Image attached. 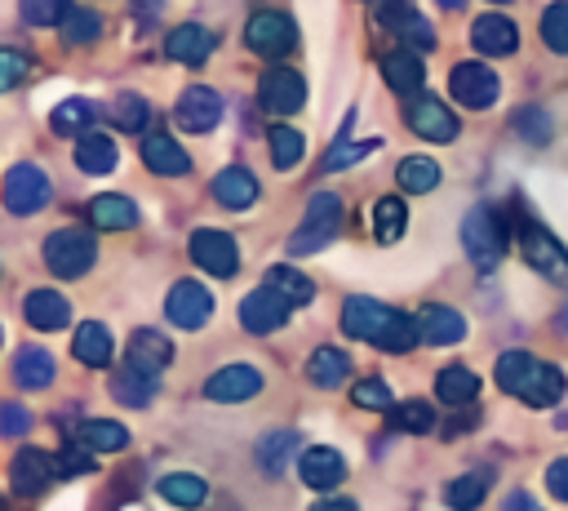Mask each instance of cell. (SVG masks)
<instances>
[{"instance_id": "obj_34", "label": "cell", "mask_w": 568, "mask_h": 511, "mask_svg": "<svg viewBox=\"0 0 568 511\" xmlns=\"http://www.w3.org/2000/svg\"><path fill=\"white\" fill-rule=\"evenodd\" d=\"M404 222H408L404 200H399V196H382L377 209H373V236H377L382 244H395V240L404 236Z\"/></svg>"}, {"instance_id": "obj_25", "label": "cell", "mask_w": 568, "mask_h": 511, "mask_svg": "<svg viewBox=\"0 0 568 511\" xmlns=\"http://www.w3.org/2000/svg\"><path fill=\"white\" fill-rule=\"evenodd\" d=\"M173 360V342L160 333V329H138L129 338V364L146 369V373H160L164 364Z\"/></svg>"}, {"instance_id": "obj_46", "label": "cell", "mask_w": 568, "mask_h": 511, "mask_svg": "<svg viewBox=\"0 0 568 511\" xmlns=\"http://www.w3.org/2000/svg\"><path fill=\"white\" fill-rule=\"evenodd\" d=\"M541 40L555 49V53H568V0L550 4L541 13Z\"/></svg>"}, {"instance_id": "obj_28", "label": "cell", "mask_w": 568, "mask_h": 511, "mask_svg": "<svg viewBox=\"0 0 568 511\" xmlns=\"http://www.w3.org/2000/svg\"><path fill=\"white\" fill-rule=\"evenodd\" d=\"M13 382L27 387V391H40L53 382V355L44 347H22L13 355Z\"/></svg>"}, {"instance_id": "obj_20", "label": "cell", "mask_w": 568, "mask_h": 511, "mask_svg": "<svg viewBox=\"0 0 568 511\" xmlns=\"http://www.w3.org/2000/svg\"><path fill=\"white\" fill-rule=\"evenodd\" d=\"M22 315L31 320V329H44V333H58L71 324V302L53 289H31L27 302H22Z\"/></svg>"}, {"instance_id": "obj_22", "label": "cell", "mask_w": 568, "mask_h": 511, "mask_svg": "<svg viewBox=\"0 0 568 511\" xmlns=\"http://www.w3.org/2000/svg\"><path fill=\"white\" fill-rule=\"evenodd\" d=\"M142 164H146L151 173H164V178H178V173L191 169L186 151H182L169 133H151V138H142Z\"/></svg>"}, {"instance_id": "obj_36", "label": "cell", "mask_w": 568, "mask_h": 511, "mask_svg": "<svg viewBox=\"0 0 568 511\" xmlns=\"http://www.w3.org/2000/svg\"><path fill=\"white\" fill-rule=\"evenodd\" d=\"M382 76H386V84L395 89V93H417V84H422V62H417V53H390L386 62H382Z\"/></svg>"}, {"instance_id": "obj_10", "label": "cell", "mask_w": 568, "mask_h": 511, "mask_svg": "<svg viewBox=\"0 0 568 511\" xmlns=\"http://www.w3.org/2000/svg\"><path fill=\"white\" fill-rule=\"evenodd\" d=\"M404 120L426 142H453L457 138V116H448V107L430 93H413L408 107H404Z\"/></svg>"}, {"instance_id": "obj_53", "label": "cell", "mask_w": 568, "mask_h": 511, "mask_svg": "<svg viewBox=\"0 0 568 511\" xmlns=\"http://www.w3.org/2000/svg\"><path fill=\"white\" fill-rule=\"evenodd\" d=\"M0 422H4V435H27V427H31V418H27V409L18 400H4Z\"/></svg>"}, {"instance_id": "obj_15", "label": "cell", "mask_w": 568, "mask_h": 511, "mask_svg": "<svg viewBox=\"0 0 568 511\" xmlns=\"http://www.w3.org/2000/svg\"><path fill=\"white\" fill-rule=\"evenodd\" d=\"M288 311H293V307H288L280 293H271V289L262 284V289H253V293L240 302V324H244L248 333H275V329H284Z\"/></svg>"}, {"instance_id": "obj_8", "label": "cell", "mask_w": 568, "mask_h": 511, "mask_svg": "<svg viewBox=\"0 0 568 511\" xmlns=\"http://www.w3.org/2000/svg\"><path fill=\"white\" fill-rule=\"evenodd\" d=\"M448 93H453V102H462V107H470V111H484V107L497 102L501 80H497V71H488L484 62H457L453 76H448Z\"/></svg>"}, {"instance_id": "obj_18", "label": "cell", "mask_w": 568, "mask_h": 511, "mask_svg": "<svg viewBox=\"0 0 568 511\" xmlns=\"http://www.w3.org/2000/svg\"><path fill=\"white\" fill-rule=\"evenodd\" d=\"M297 471H302V484L306 489H337L342 480H346V458L337 453V449H328V444H320V449H306L302 453V462H297Z\"/></svg>"}, {"instance_id": "obj_55", "label": "cell", "mask_w": 568, "mask_h": 511, "mask_svg": "<svg viewBox=\"0 0 568 511\" xmlns=\"http://www.w3.org/2000/svg\"><path fill=\"white\" fill-rule=\"evenodd\" d=\"M546 484H550V493H555L559 502H568V458H555V462H550Z\"/></svg>"}, {"instance_id": "obj_52", "label": "cell", "mask_w": 568, "mask_h": 511, "mask_svg": "<svg viewBox=\"0 0 568 511\" xmlns=\"http://www.w3.org/2000/svg\"><path fill=\"white\" fill-rule=\"evenodd\" d=\"M351 400L364 404V409H390V387L377 382V378H364V382L351 387Z\"/></svg>"}, {"instance_id": "obj_31", "label": "cell", "mask_w": 568, "mask_h": 511, "mask_svg": "<svg viewBox=\"0 0 568 511\" xmlns=\"http://www.w3.org/2000/svg\"><path fill=\"white\" fill-rule=\"evenodd\" d=\"M266 289H271V293H280L288 307H306V302L315 298V284H311L297 267H284V262L266 271Z\"/></svg>"}, {"instance_id": "obj_42", "label": "cell", "mask_w": 568, "mask_h": 511, "mask_svg": "<svg viewBox=\"0 0 568 511\" xmlns=\"http://www.w3.org/2000/svg\"><path fill=\"white\" fill-rule=\"evenodd\" d=\"M98 36H102V18L93 9H75L71 4V13L62 18V40L67 44H93Z\"/></svg>"}, {"instance_id": "obj_19", "label": "cell", "mask_w": 568, "mask_h": 511, "mask_svg": "<svg viewBox=\"0 0 568 511\" xmlns=\"http://www.w3.org/2000/svg\"><path fill=\"white\" fill-rule=\"evenodd\" d=\"M470 44H475L479 53H488V58H506V53H515L519 31H515V22H510L506 13H484V18H475V27H470Z\"/></svg>"}, {"instance_id": "obj_50", "label": "cell", "mask_w": 568, "mask_h": 511, "mask_svg": "<svg viewBox=\"0 0 568 511\" xmlns=\"http://www.w3.org/2000/svg\"><path fill=\"white\" fill-rule=\"evenodd\" d=\"M27 76H31V58H27V53H18L13 44H9V49H0V84H4V89H18Z\"/></svg>"}, {"instance_id": "obj_3", "label": "cell", "mask_w": 568, "mask_h": 511, "mask_svg": "<svg viewBox=\"0 0 568 511\" xmlns=\"http://www.w3.org/2000/svg\"><path fill=\"white\" fill-rule=\"evenodd\" d=\"M337 227H342V200H337V191H315V196L306 200L302 227H297L293 240H288V253H293V258L320 253V249L337 236Z\"/></svg>"}, {"instance_id": "obj_37", "label": "cell", "mask_w": 568, "mask_h": 511, "mask_svg": "<svg viewBox=\"0 0 568 511\" xmlns=\"http://www.w3.org/2000/svg\"><path fill=\"white\" fill-rule=\"evenodd\" d=\"M399 187L413 191V196L435 191V187H439V164H435L430 156H408V160H399Z\"/></svg>"}, {"instance_id": "obj_17", "label": "cell", "mask_w": 568, "mask_h": 511, "mask_svg": "<svg viewBox=\"0 0 568 511\" xmlns=\"http://www.w3.org/2000/svg\"><path fill=\"white\" fill-rule=\"evenodd\" d=\"M53 475H58V462H53L49 453H40V449H22V453L9 462V484H13V493H22V498H36Z\"/></svg>"}, {"instance_id": "obj_9", "label": "cell", "mask_w": 568, "mask_h": 511, "mask_svg": "<svg viewBox=\"0 0 568 511\" xmlns=\"http://www.w3.org/2000/svg\"><path fill=\"white\" fill-rule=\"evenodd\" d=\"M44 204H49V178H44V169L13 164L4 173V209L18 213V218H27V213H40Z\"/></svg>"}, {"instance_id": "obj_38", "label": "cell", "mask_w": 568, "mask_h": 511, "mask_svg": "<svg viewBox=\"0 0 568 511\" xmlns=\"http://www.w3.org/2000/svg\"><path fill=\"white\" fill-rule=\"evenodd\" d=\"M75 440H84L93 453H120V449L129 444V431H124L120 422L93 418V422H84V427H80V435H75Z\"/></svg>"}, {"instance_id": "obj_54", "label": "cell", "mask_w": 568, "mask_h": 511, "mask_svg": "<svg viewBox=\"0 0 568 511\" xmlns=\"http://www.w3.org/2000/svg\"><path fill=\"white\" fill-rule=\"evenodd\" d=\"M519 133L532 138V142H546L550 138V124H546L541 111H519Z\"/></svg>"}, {"instance_id": "obj_51", "label": "cell", "mask_w": 568, "mask_h": 511, "mask_svg": "<svg viewBox=\"0 0 568 511\" xmlns=\"http://www.w3.org/2000/svg\"><path fill=\"white\" fill-rule=\"evenodd\" d=\"M368 151H377V142H337V147L324 156V173H333V169H346V164L364 160Z\"/></svg>"}, {"instance_id": "obj_2", "label": "cell", "mask_w": 568, "mask_h": 511, "mask_svg": "<svg viewBox=\"0 0 568 511\" xmlns=\"http://www.w3.org/2000/svg\"><path fill=\"white\" fill-rule=\"evenodd\" d=\"M497 387L528 400L532 409H550L555 400H564V373L550 360H537L528 351H506L497 360Z\"/></svg>"}, {"instance_id": "obj_5", "label": "cell", "mask_w": 568, "mask_h": 511, "mask_svg": "<svg viewBox=\"0 0 568 511\" xmlns=\"http://www.w3.org/2000/svg\"><path fill=\"white\" fill-rule=\"evenodd\" d=\"M93 258H98V244H93V231H84V227H62L44 240V267L62 280L84 275L93 267Z\"/></svg>"}, {"instance_id": "obj_56", "label": "cell", "mask_w": 568, "mask_h": 511, "mask_svg": "<svg viewBox=\"0 0 568 511\" xmlns=\"http://www.w3.org/2000/svg\"><path fill=\"white\" fill-rule=\"evenodd\" d=\"M311 511H355V502H346V498H333V502H320V507H311Z\"/></svg>"}, {"instance_id": "obj_16", "label": "cell", "mask_w": 568, "mask_h": 511, "mask_svg": "<svg viewBox=\"0 0 568 511\" xmlns=\"http://www.w3.org/2000/svg\"><path fill=\"white\" fill-rule=\"evenodd\" d=\"M257 391H262V373L253 364H226L204 382V395L217 400V404H240V400H248Z\"/></svg>"}, {"instance_id": "obj_11", "label": "cell", "mask_w": 568, "mask_h": 511, "mask_svg": "<svg viewBox=\"0 0 568 511\" xmlns=\"http://www.w3.org/2000/svg\"><path fill=\"white\" fill-rule=\"evenodd\" d=\"M257 102H262V111H271V116H293V111L306 102V84H302L297 71L271 67V71H262V80H257Z\"/></svg>"}, {"instance_id": "obj_48", "label": "cell", "mask_w": 568, "mask_h": 511, "mask_svg": "<svg viewBox=\"0 0 568 511\" xmlns=\"http://www.w3.org/2000/svg\"><path fill=\"white\" fill-rule=\"evenodd\" d=\"M111 116H115L120 129H142V124L151 120V107H146L138 93H120L115 107H111Z\"/></svg>"}, {"instance_id": "obj_58", "label": "cell", "mask_w": 568, "mask_h": 511, "mask_svg": "<svg viewBox=\"0 0 568 511\" xmlns=\"http://www.w3.org/2000/svg\"><path fill=\"white\" fill-rule=\"evenodd\" d=\"M444 9H466V0H439Z\"/></svg>"}, {"instance_id": "obj_29", "label": "cell", "mask_w": 568, "mask_h": 511, "mask_svg": "<svg viewBox=\"0 0 568 511\" xmlns=\"http://www.w3.org/2000/svg\"><path fill=\"white\" fill-rule=\"evenodd\" d=\"M89 222L102 227V231H124L138 222V204L124 200V196H93L89 200Z\"/></svg>"}, {"instance_id": "obj_57", "label": "cell", "mask_w": 568, "mask_h": 511, "mask_svg": "<svg viewBox=\"0 0 568 511\" xmlns=\"http://www.w3.org/2000/svg\"><path fill=\"white\" fill-rule=\"evenodd\" d=\"M528 507H532L528 493H510V498H506V511H528Z\"/></svg>"}, {"instance_id": "obj_33", "label": "cell", "mask_w": 568, "mask_h": 511, "mask_svg": "<svg viewBox=\"0 0 568 511\" xmlns=\"http://www.w3.org/2000/svg\"><path fill=\"white\" fill-rule=\"evenodd\" d=\"M475 391H479V378H475L466 364H448V369H439V378H435V395H439L444 404H470Z\"/></svg>"}, {"instance_id": "obj_7", "label": "cell", "mask_w": 568, "mask_h": 511, "mask_svg": "<svg viewBox=\"0 0 568 511\" xmlns=\"http://www.w3.org/2000/svg\"><path fill=\"white\" fill-rule=\"evenodd\" d=\"M244 40H248V49L262 53V58H284V53L297 44V27H293V18L280 13V9H257V13L248 18V27H244Z\"/></svg>"}, {"instance_id": "obj_21", "label": "cell", "mask_w": 568, "mask_h": 511, "mask_svg": "<svg viewBox=\"0 0 568 511\" xmlns=\"http://www.w3.org/2000/svg\"><path fill=\"white\" fill-rule=\"evenodd\" d=\"M417 329H422V338H426V342H435V347H453V342H462V338H466V320H462V311L439 307V302L422 307Z\"/></svg>"}, {"instance_id": "obj_23", "label": "cell", "mask_w": 568, "mask_h": 511, "mask_svg": "<svg viewBox=\"0 0 568 511\" xmlns=\"http://www.w3.org/2000/svg\"><path fill=\"white\" fill-rule=\"evenodd\" d=\"M71 351H75V360H80V364L106 369V364H111V351H115L111 329H106V324H98V320H84V324L75 329V338H71Z\"/></svg>"}, {"instance_id": "obj_43", "label": "cell", "mask_w": 568, "mask_h": 511, "mask_svg": "<svg viewBox=\"0 0 568 511\" xmlns=\"http://www.w3.org/2000/svg\"><path fill=\"white\" fill-rule=\"evenodd\" d=\"M395 36H399L408 49H435V27H430L422 13H413V9H399V13H395Z\"/></svg>"}, {"instance_id": "obj_27", "label": "cell", "mask_w": 568, "mask_h": 511, "mask_svg": "<svg viewBox=\"0 0 568 511\" xmlns=\"http://www.w3.org/2000/svg\"><path fill=\"white\" fill-rule=\"evenodd\" d=\"M209 49H213V36L200 22H182V27L169 31V58H178L186 67H200L209 58Z\"/></svg>"}, {"instance_id": "obj_44", "label": "cell", "mask_w": 568, "mask_h": 511, "mask_svg": "<svg viewBox=\"0 0 568 511\" xmlns=\"http://www.w3.org/2000/svg\"><path fill=\"white\" fill-rule=\"evenodd\" d=\"M302 133L297 129H288V124H275L271 129V160H275V169H293L297 160H302Z\"/></svg>"}, {"instance_id": "obj_47", "label": "cell", "mask_w": 568, "mask_h": 511, "mask_svg": "<svg viewBox=\"0 0 568 511\" xmlns=\"http://www.w3.org/2000/svg\"><path fill=\"white\" fill-rule=\"evenodd\" d=\"M18 4H22V18L31 27H53L71 13V0H18Z\"/></svg>"}, {"instance_id": "obj_59", "label": "cell", "mask_w": 568, "mask_h": 511, "mask_svg": "<svg viewBox=\"0 0 568 511\" xmlns=\"http://www.w3.org/2000/svg\"><path fill=\"white\" fill-rule=\"evenodd\" d=\"M528 511H541V507H537V502H532V507H528Z\"/></svg>"}, {"instance_id": "obj_49", "label": "cell", "mask_w": 568, "mask_h": 511, "mask_svg": "<svg viewBox=\"0 0 568 511\" xmlns=\"http://www.w3.org/2000/svg\"><path fill=\"white\" fill-rule=\"evenodd\" d=\"M53 462H58V475H84V471H93V449L84 440H71V444H62V453Z\"/></svg>"}, {"instance_id": "obj_6", "label": "cell", "mask_w": 568, "mask_h": 511, "mask_svg": "<svg viewBox=\"0 0 568 511\" xmlns=\"http://www.w3.org/2000/svg\"><path fill=\"white\" fill-rule=\"evenodd\" d=\"M519 244H524V262H528L532 271H541L546 280H555V284L568 289V249H564L541 222L524 218V222H519Z\"/></svg>"}, {"instance_id": "obj_41", "label": "cell", "mask_w": 568, "mask_h": 511, "mask_svg": "<svg viewBox=\"0 0 568 511\" xmlns=\"http://www.w3.org/2000/svg\"><path fill=\"white\" fill-rule=\"evenodd\" d=\"M484 493H488V475H484V471H466L462 480H453V484L444 489L448 507H457V511H475V507H484Z\"/></svg>"}, {"instance_id": "obj_26", "label": "cell", "mask_w": 568, "mask_h": 511, "mask_svg": "<svg viewBox=\"0 0 568 511\" xmlns=\"http://www.w3.org/2000/svg\"><path fill=\"white\" fill-rule=\"evenodd\" d=\"M111 395H115L120 404L142 409V404L155 400V373H146V369H138V364H120V369L111 373Z\"/></svg>"}, {"instance_id": "obj_45", "label": "cell", "mask_w": 568, "mask_h": 511, "mask_svg": "<svg viewBox=\"0 0 568 511\" xmlns=\"http://www.w3.org/2000/svg\"><path fill=\"white\" fill-rule=\"evenodd\" d=\"M430 422H435V413H430L426 400H404V404L390 409V427H399V431H417V435H426Z\"/></svg>"}, {"instance_id": "obj_32", "label": "cell", "mask_w": 568, "mask_h": 511, "mask_svg": "<svg viewBox=\"0 0 568 511\" xmlns=\"http://www.w3.org/2000/svg\"><path fill=\"white\" fill-rule=\"evenodd\" d=\"M346 373H351V355L346 351H337V347H320L315 355H311V364H306V378L315 382V387H337V382H346Z\"/></svg>"}, {"instance_id": "obj_24", "label": "cell", "mask_w": 568, "mask_h": 511, "mask_svg": "<svg viewBox=\"0 0 568 511\" xmlns=\"http://www.w3.org/2000/svg\"><path fill=\"white\" fill-rule=\"evenodd\" d=\"M213 200L226 204V209H248V204L257 200V178H253L248 169L231 164V169H222V173L213 178Z\"/></svg>"}, {"instance_id": "obj_1", "label": "cell", "mask_w": 568, "mask_h": 511, "mask_svg": "<svg viewBox=\"0 0 568 511\" xmlns=\"http://www.w3.org/2000/svg\"><path fill=\"white\" fill-rule=\"evenodd\" d=\"M342 329L359 342L382 347V351H408L422 338L417 320H408L404 311H390V307H382L377 298H364V293L342 302Z\"/></svg>"}, {"instance_id": "obj_60", "label": "cell", "mask_w": 568, "mask_h": 511, "mask_svg": "<svg viewBox=\"0 0 568 511\" xmlns=\"http://www.w3.org/2000/svg\"><path fill=\"white\" fill-rule=\"evenodd\" d=\"M493 4H506V0H493Z\"/></svg>"}, {"instance_id": "obj_39", "label": "cell", "mask_w": 568, "mask_h": 511, "mask_svg": "<svg viewBox=\"0 0 568 511\" xmlns=\"http://www.w3.org/2000/svg\"><path fill=\"white\" fill-rule=\"evenodd\" d=\"M293 449H297V431H271V435L257 444V467H262L266 475H280L284 462L293 458Z\"/></svg>"}, {"instance_id": "obj_35", "label": "cell", "mask_w": 568, "mask_h": 511, "mask_svg": "<svg viewBox=\"0 0 568 511\" xmlns=\"http://www.w3.org/2000/svg\"><path fill=\"white\" fill-rule=\"evenodd\" d=\"M160 498L164 502H173V507H200L204 498H209V484L200 480V475H186V471H178V475H164L160 480Z\"/></svg>"}, {"instance_id": "obj_30", "label": "cell", "mask_w": 568, "mask_h": 511, "mask_svg": "<svg viewBox=\"0 0 568 511\" xmlns=\"http://www.w3.org/2000/svg\"><path fill=\"white\" fill-rule=\"evenodd\" d=\"M115 160H120V151H115V138H106V133H84L75 142V164L84 173H111Z\"/></svg>"}, {"instance_id": "obj_40", "label": "cell", "mask_w": 568, "mask_h": 511, "mask_svg": "<svg viewBox=\"0 0 568 511\" xmlns=\"http://www.w3.org/2000/svg\"><path fill=\"white\" fill-rule=\"evenodd\" d=\"M89 124H93V107H89L84 98H67V102H58L53 116H49V129L62 133V138H67V133H84Z\"/></svg>"}, {"instance_id": "obj_13", "label": "cell", "mask_w": 568, "mask_h": 511, "mask_svg": "<svg viewBox=\"0 0 568 511\" xmlns=\"http://www.w3.org/2000/svg\"><path fill=\"white\" fill-rule=\"evenodd\" d=\"M164 315L178 324V329H200L209 315H213V293L195 280H178L164 298Z\"/></svg>"}, {"instance_id": "obj_14", "label": "cell", "mask_w": 568, "mask_h": 511, "mask_svg": "<svg viewBox=\"0 0 568 511\" xmlns=\"http://www.w3.org/2000/svg\"><path fill=\"white\" fill-rule=\"evenodd\" d=\"M173 120H178L186 133H209V129L222 120V98H217L209 84H191V89L178 98Z\"/></svg>"}, {"instance_id": "obj_4", "label": "cell", "mask_w": 568, "mask_h": 511, "mask_svg": "<svg viewBox=\"0 0 568 511\" xmlns=\"http://www.w3.org/2000/svg\"><path fill=\"white\" fill-rule=\"evenodd\" d=\"M462 249L479 271H493L506 253V236H501V218L493 204H475L462 218Z\"/></svg>"}, {"instance_id": "obj_12", "label": "cell", "mask_w": 568, "mask_h": 511, "mask_svg": "<svg viewBox=\"0 0 568 511\" xmlns=\"http://www.w3.org/2000/svg\"><path fill=\"white\" fill-rule=\"evenodd\" d=\"M191 258H195L209 275H217V280L235 275V267H240V249H235V240H231L226 231H213V227H200V231L191 236Z\"/></svg>"}]
</instances>
